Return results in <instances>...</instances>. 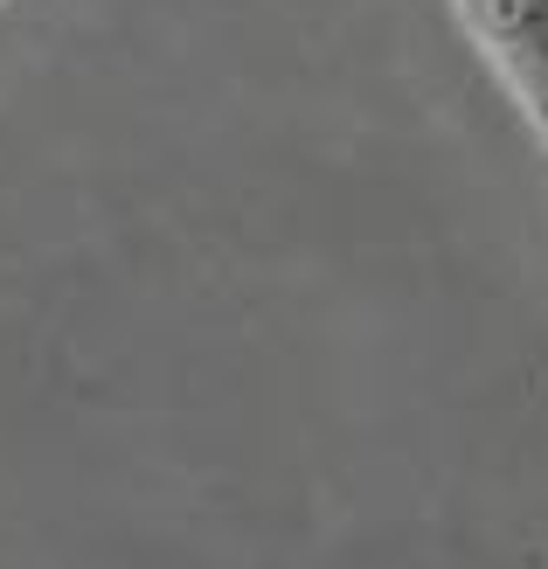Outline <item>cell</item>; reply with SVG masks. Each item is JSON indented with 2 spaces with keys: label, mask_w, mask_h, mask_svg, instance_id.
I'll list each match as a JSON object with an SVG mask.
<instances>
[{
  "label": "cell",
  "mask_w": 548,
  "mask_h": 569,
  "mask_svg": "<svg viewBox=\"0 0 548 569\" xmlns=\"http://www.w3.org/2000/svg\"><path fill=\"white\" fill-rule=\"evenodd\" d=\"M466 21L548 132V0H466Z\"/></svg>",
  "instance_id": "cell-1"
}]
</instances>
